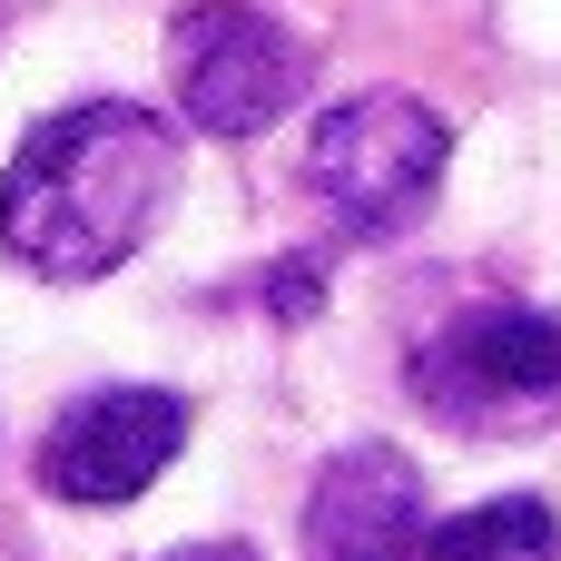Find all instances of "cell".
I'll use <instances>...</instances> for the list:
<instances>
[{
	"mask_svg": "<svg viewBox=\"0 0 561 561\" xmlns=\"http://www.w3.org/2000/svg\"><path fill=\"white\" fill-rule=\"evenodd\" d=\"M178 168H187V138L158 108L79 99L20 138V158L0 178V247L49 286H89L148 247Z\"/></svg>",
	"mask_w": 561,
	"mask_h": 561,
	"instance_id": "cell-1",
	"label": "cell"
},
{
	"mask_svg": "<svg viewBox=\"0 0 561 561\" xmlns=\"http://www.w3.org/2000/svg\"><path fill=\"white\" fill-rule=\"evenodd\" d=\"M444 158H454L444 108H424V99H404V89H365V99H345V108L316 118V138H306V187H316V207L335 217L345 247H385V237H404V227L434 207Z\"/></svg>",
	"mask_w": 561,
	"mask_h": 561,
	"instance_id": "cell-2",
	"label": "cell"
},
{
	"mask_svg": "<svg viewBox=\"0 0 561 561\" xmlns=\"http://www.w3.org/2000/svg\"><path fill=\"white\" fill-rule=\"evenodd\" d=\"M168 79H178V118L197 138H256L306 99L316 49L247 0H197L168 20Z\"/></svg>",
	"mask_w": 561,
	"mask_h": 561,
	"instance_id": "cell-3",
	"label": "cell"
},
{
	"mask_svg": "<svg viewBox=\"0 0 561 561\" xmlns=\"http://www.w3.org/2000/svg\"><path fill=\"white\" fill-rule=\"evenodd\" d=\"M178 444H187V394H168V385H99V394H79V404L49 424V444H39V493L89 503V513L138 503V493L178 463Z\"/></svg>",
	"mask_w": 561,
	"mask_h": 561,
	"instance_id": "cell-4",
	"label": "cell"
},
{
	"mask_svg": "<svg viewBox=\"0 0 561 561\" xmlns=\"http://www.w3.org/2000/svg\"><path fill=\"white\" fill-rule=\"evenodd\" d=\"M414 404L483 424V414H533L561 404V316L542 306H473L434 345H414Z\"/></svg>",
	"mask_w": 561,
	"mask_h": 561,
	"instance_id": "cell-5",
	"label": "cell"
},
{
	"mask_svg": "<svg viewBox=\"0 0 561 561\" xmlns=\"http://www.w3.org/2000/svg\"><path fill=\"white\" fill-rule=\"evenodd\" d=\"M316 561H414L424 552V473L394 444H345L306 493Z\"/></svg>",
	"mask_w": 561,
	"mask_h": 561,
	"instance_id": "cell-6",
	"label": "cell"
},
{
	"mask_svg": "<svg viewBox=\"0 0 561 561\" xmlns=\"http://www.w3.org/2000/svg\"><path fill=\"white\" fill-rule=\"evenodd\" d=\"M414 561H561V523L542 493H503V503H473V513L434 523Z\"/></svg>",
	"mask_w": 561,
	"mask_h": 561,
	"instance_id": "cell-7",
	"label": "cell"
},
{
	"mask_svg": "<svg viewBox=\"0 0 561 561\" xmlns=\"http://www.w3.org/2000/svg\"><path fill=\"white\" fill-rule=\"evenodd\" d=\"M256 296H266L276 316H316V306H325V266H316V256H276V266L256 276Z\"/></svg>",
	"mask_w": 561,
	"mask_h": 561,
	"instance_id": "cell-8",
	"label": "cell"
},
{
	"mask_svg": "<svg viewBox=\"0 0 561 561\" xmlns=\"http://www.w3.org/2000/svg\"><path fill=\"white\" fill-rule=\"evenodd\" d=\"M158 561H256L247 542H187V552H158Z\"/></svg>",
	"mask_w": 561,
	"mask_h": 561,
	"instance_id": "cell-9",
	"label": "cell"
}]
</instances>
